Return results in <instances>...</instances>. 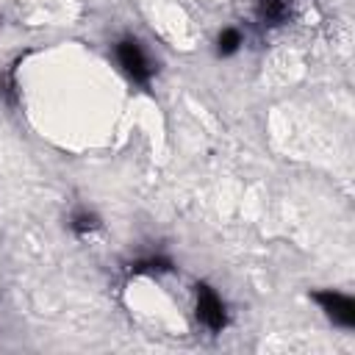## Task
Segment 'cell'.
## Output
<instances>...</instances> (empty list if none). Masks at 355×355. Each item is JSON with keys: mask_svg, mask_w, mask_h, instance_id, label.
<instances>
[{"mask_svg": "<svg viewBox=\"0 0 355 355\" xmlns=\"http://www.w3.org/2000/svg\"><path fill=\"white\" fill-rule=\"evenodd\" d=\"M116 58H119L122 69H125L133 80L147 83V80L153 78V67H150V61H147V55H144V50L139 47L136 39H122V42L116 44Z\"/></svg>", "mask_w": 355, "mask_h": 355, "instance_id": "obj_1", "label": "cell"}, {"mask_svg": "<svg viewBox=\"0 0 355 355\" xmlns=\"http://www.w3.org/2000/svg\"><path fill=\"white\" fill-rule=\"evenodd\" d=\"M313 300L322 305V311L341 327H352L355 324V300L347 297V294H338V291H316Z\"/></svg>", "mask_w": 355, "mask_h": 355, "instance_id": "obj_2", "label": "cell"}, {"mask_svg": "<svg viewBox=\"0 0 355 355\" xmlns=\"http://www.w3.org/2000/svg\"><path fill=\"white\" fill-rule=\"evenodd\" d=\"M197 319L208 327V330H222L227 322L225 305L216 297L214 288H208L205 283H197Z\"/></svg>", "mask_w": 355, "mask_h": 355, "instance_id": "obj_3", "label": "cell"}, {"mask_svg": "<svg viewBox=\"0 0 355 355\" xmlns=\"http://www.w3.org/2000/svg\"><path fill=\"white\" fill-rule=\"evenodd\" d=\"M297 0H258V17L263 25H280L291 8H294Z\"/></svg>", "mask_w": 355, "mask_h": 355, "instance_id": "obj_4", "label": "cell"}, {"mask_svg": "<svg viewBox=\"0 0 355 355\" xmlns=\"http://www.w3.org/2000/svg\"><path fill=\"white\" fill-rule=\"evenodd\" d=\"M239 44H241V33H239L236 28H225V31L219 33L216 50H219V55H230V53L239 50Z\"/></svg>", "mask_w": 355, "mask_h": 355, "instance_id": "obj_5", "label": "cell"}, {"mask_svg": "<svg viewBox=\"0 0 355 355\" xmlns=\"http://www.w3.org/2000/svg\"><path fill=\"white\" fill-rule=\"evenodd\" d=\"M97 227H100V219L94 214H89V211H80V214L72 216V230L75 233H92Z\"/></svg>", "mask_w": 355, "mask_h": 355, "instance_id": "obj_6", "label": "cell"}, {"mask_svg": "<svg viewBox=\"0 0 355 355\" xmlns=\"http://www.w3.org/2000/svg\"><path fill=\"white\" fill-rule=\"evenodd\" d=\"M136 272H166L169 269V261L166 258H144L133 266Z\"/></svg>", "mask_w": 355, "mask_h": 355, "instance_id": "obj_7", "label": "cell"}]
</instances>
